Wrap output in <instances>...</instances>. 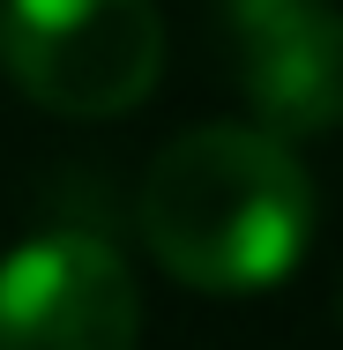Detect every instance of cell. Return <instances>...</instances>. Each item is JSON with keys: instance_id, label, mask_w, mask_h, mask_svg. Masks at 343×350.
<instances>
[{"instance_id": "6da1fadb", "label": "cell", "mask_w": 343, "mask_h": 350, "mask_svg": "<svg viewBox=\"0 0 343 350\" xmlns=\"http://www.w3.org/2000/svg\"><path fill=\"white\" fill-rule=\"evenodd\" d=\"M142 246L149 261L187 291L246 298L283 283L314 246V179L298 149L269 135L262 120H216L172 135L142 172Z\"/></svg>"}, {"instance_id": "7a4b0ae2", "label": "cell", "mask_w": 343, "mask_h": 350, "mask_svg": "<svg viewBox=\"0 0 343 350\" xmlns=\"http://www.w3.org/2000/svg\"><path fill=\"white\" fill-rule=\"evenodd\" d=\"M0 75L60 120H120L164 75L157 0H0Z\"/></svg>"}, {"instance_id": "3957f363", "label": "cell", "mask_w": 343, "mask_h": 350, "mask_svg": "<svg viewBox=\"0 0 343 350\" xmlns=\"http://www.w3.org/2000/svg\"><path fill=\"white\" fill-rule=\"evenodd\" d=\"M0 350H142V291L97 231H38L0 261Z\"/></svg>"}, {"instance_id": "277c9868", "label": "cell", "mask_w": 343, "mask_h": 350, "mask_svg": "<svg viewBox=\"0 0 343 350\" xmlns=\"http://www.w3.org/2000/svg\"><path fill=\"white\" fill-rule=\"evenodd\" d=\"M231 82L283 142L343 127V15L336 0H224Z\"/></svg>"}]
</instances>
